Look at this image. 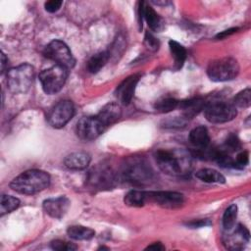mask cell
I'll return each mask as SVG.
<instances>
[{"label":"cell","mask_w":251,"mask_h":251,"mask_svg":"<svg viewBox=\"0 0 251 251\" xmlns=\"http://www.w3.org/2000/svg\"><path fill=\"white\" fill-rule=\"evenodd\" d=\"M155 159L160 170L170 176H187L193 169L192 155L183 150L160 149L156 151Z\"/></svg>","instance_id":"cell-1"},{"label":"cell","mask_w":251,"mask_h":251,"mask_svg":"<svg viewBox=\"0 0 251 251\" xmlns=\"http://www.w3.org/2000/svg\"><path fill=\"white\" fill-rule=\"evenodd\" d=\"M50 184V176L41 170H28L16 176L10 183V187L21 194L32 195L38 193Z\"/></svg>","instance_id":"cell-2"},{"label":"cell","mask_w":251,"mask_h":251,"mask_svg":"<svg viewBox=\"0 0 251 251\" xmlns=\"http://www.w3.org/2000/svg\"><path fill=\"white\" fill-rule=\"evenodd\" d=\"M122 177L134 185H146L153 181L154 172L142 157H130L126 160L121 170Z\"/></svg>","instance_id":"cell-3"},{"label":"cell","mask_w":251,"mask_h":251,"mask_svg":"<svg viewBox=\"0 0 251 251\" xmlns=\"http://www.w3.org/2000/svg\"><path fill=\"white\" fill-rule=\"evenodd\" d=\"M34 78V68L24 63L7 72V85L12 93H25L30 88Z\"/></svg>","instance_id":"cell-4"},{"label":"cell","mask_w":251,"mask_h":251,"mask_svg":"<svg viewBox=\"0 0 251 251\" xmlns=\"http://www.w3.org/2000/svg\"><path fill=\"white\" fill-rule=\"evenodd\" d=\"M118 174L108 165L97 164L87 174L86 185L94 191L109 190L116 186Z\"/></svg>","instance_id":"cell-5"},{"label":"cell","mask_w":251,"mask_h":251,"mask_svg":"<svg viewBox=\"0 0 251 251\" xmlns=\"http://www.w3.org/2000/svg\"><path fill=\"white\" fill-rule=\"evenodd\" d=\"M239 64L232 57H224L213 60L207 67V75L213 81H227L237 76Z\"/></svg>","instance_id":"cell-6"},{"label":"cell","mask_w":251,"mask_h":251,"mask_svg":"<svg viewBox=\"0 0 251 251\" xmlns=\"http://www.w3.org/2000/svg\"><path fill=\"white\" fill-rule=\"evenodd\" d=\"M67 77L68 69L57 64L49 69L43 70L39 74L42 89L48 95L58 93L63 88Z\"/></svg>","instance_id":"cell-7"},{"label":"cell","mask_w":251,"mask_h":251,"mask_svg":"<svg viewBox=\"0 0 251 251\" xmlns=\"http://www.w3.org/2000/svg\"><path fill=\"white\" fill-rule=\"evenodd\" d=\"M204 115L208 122L212 124H224L232 121L237 111L231 102L227 101H211L204 107Z\"/></svg>","instance_id":"cell-8"},{"label":"cell","mask_w":251,"mask_h":251,"mask_svg":"<svg viewBox=\"0 0 251 251\" xmlns=\"http://www.w3.org/2000/svg\"><path fill=\"white\" fill-rule=\"evenodd\" d=\"M44 56L54 62L57 65L65 68L72 69L75 64V60L67 44L61 40H52L44 49Z\"/></svg>","instance_id":"cell-9"},{"label":"cell","mask_w":251,"mask_h":251,"mask_svg":"<svg viewBox=\"0 0 251 251\" xmlns=\"http://www.w3.org/2000/svg\"><path fill=\"white\" fill-rule=\"evenodd\" d=\"M75 107L70 100L58 102L48 114V123L55 128L64 127L74 117Z\"/></svg>","instance_id":"cell-10"},{"label":"cell","mask_w":251,"mask_h":251,"mask_svg":"<svg viewBox=\"0 0 251 251\" xmlns=\"http://www.w3.org/2000/svg\"><path fill=\"white\" fill-rule=\"evenodd\" d=\"M106 127L97 117H82L75 126L77 137L83 141H91L97 138Z\"/></svg>","instance_id":"cell-11"},{"label":"cell","mask_w":251,"mask_h":251,"mask_svg":"<svg viewBox=\"0 0 251 251\" xmlns=\"http://www.w3.org/2000/svg\"><path fill=\"white\" fill-rule=\"evenodd\" d=\"M146 202H153L166 209H176L182 206L184 197L176 191H146Z\"/></svg>","instance_id":"cell-12"},{"label":"cell","mask_w":251,"mask_h":251,"mask_svg":"<svg viewBox=\"0 0 251 251\" xmlns=\"http://www.w3.org/2000/svg\"><path fill=\"white\" fill-rule=\"evenodd\" d=\"M138 15L140 19V25L142 27V21L145 20L148 26L156 32H161L165 28L164 19L146 2L140 1L138 3Z\"/></svg>","instance_id":"cell-13"},{"label":"cell","mask_w":251,"mask_h":251,"mask_svg":"<svg viewBox=\"0 0 251 251\" xmlns=\"http://www.w3.org/2000/svg\"><path fill=\"white\" fill-rule=\"evenodd\" d=\"M140 75H131L125 78L116 88L115 95L120 101L121 104L126 106L128 105L134 95V91L136 88V85L139 81Z\"/></svg>","instance_id":"cell-14"},{"label":"cell","mask_w":251,"mask_h":251,"mask_svg":"<svg viewBox=\"0 0 251 251\" xmlns=\"http://www.w3.org/2000/svg\"><path fill=\"white\" fill-rule=\"evenodd\" d=\"M248 241L249 231L242 225H237L233 231L228 230L224 236V244L230 250H240Z\"/></svg>","instance_id":"cell-15"},{"label":"cell","mask_w":251,"mask_h":251,"mask_svg":"<svg viewBox=\"0 0 251 251\" xmlns=\"http://www.w3.org/2000/svg\"><path fill=\"white\" fill-rule=\"evenodd\" d=\"M70 206H71V202L69 198L66 196L49 198V199H46L42 204L44 212L48 216L54 219L63 218L68 212Z\"/></svg>","instance_id":"cell-16"},{"label":"cell","mask_w":251,"mask_h":251,"mask_svg":"<svg viewBox=\"0 0 251 251\" xmlns=\"http://www.w3.org/2000/svg\"><path fill=\"white\" fill-rule=\"evenodd\" d=\"M122 116V108L119 103L111 102L106 104L98 113L96 116L98 120L101 122V124L107 127L109 126H112L116 122L120 120Z\"/></svg>","instance_id":"cell-17"},{"label":"cell","mask_w":251,"mask_h":251,"mask_svg":"<svg viewBox=\"0 0 251 251\" xmlns=\"http://www.w3.org/2000/svg\"><path fill=\"white\" fill-rule=\"evenodd\" d=\"M206 102L201 97H194L188 100L179 102L178 107L184 119H192L204 110Z\"/></svg>","instance_id":"cell-18"},{"label":"cell","mask_w":251,"mask_h":251,"mask_svg":"<svg viewBox=\"0 0 251 251\" xmlns=\"http://www.w3.org/2000/svg\"><path fill=\"white\" fill-rule=\"evenodd\" d=\"M90 161H91V158L88 153L78 151V152H73L68 156H66L64 160V164L68 169L77 171V170L86 169Z\"/></svg>","instance_id":"cell-19"},{"label":"cell","mask_w":251,"mask_h":251,"mask_svg":"<svg viewBox=\"0 0 251 251\" xmlns=\"http://www.w3.org/2000/svg\"><path fill=\"white\" fill-rule=\"evenodd\" d=\"M190 143L197 149H204L210 143V136L207 128L203 126L194 127L189 133Z\"/></svg>","instance_id":"cell-20"},{"label":"cell","mask_w":251,"mask_h":251,"mask_svg":"<svg viewBox=\"0 0 251 251\" xmlns=\"http://www.w3.org/2000/svg\"><path fill=\"white\" fill-rule=\"evenodd\" d=\"M169 47L172 54V57L174 58V64L175 69L179 70L183 66L185 59H186V50L185 48L178 42L175 40L169 41Z\"/></svg>","instance_id":"cell-21"},{"label":"cell","mask_w":251,"mask_h":251,"mask_svg":"<svg viewBox=\"0 0 251 251\" xmlns=\"http://www.w3.org/2000/svg\"><path fill=\"white\" fill-rule=\"evenodd\" d=\"M195 176L198 179L207 183H225L226 182L225 176L214 169H208V168L201 169L198 172H196Z\"/></svg>","instance_id":"cell-22"},{"label":"cell","mask_w":251,"mask_h":251,"mask_svg":"<svg viewBox=\"0 0 251 251\" xmlns=\"http://www.w3.org/2000/svg\"><path fill=\"white\" fill-rule=\"evenodd\" d=\"M68 235L75 240H88L94 237L95 231L83 226H71L67 229Z\"/></svg>","instance_id":"cell-23"},{"label":"cell","mask_w":251,"mask_h":251,"mask_svg":"<svg viewBox=\"0 0 251 251\" xmlns=\"http://www.w3.org/2000/svg\"><path fill=\"white\" fill-rule=\"evenodd\" d=\"M110 58V54L108 51H102L95 55H93L87 62V70L91 74L98 73L108 62Z\"/></svg>","instance_id":"cell-24"},{"label":"cell","mask_w":251,"mask_h":251,"mask_svg":"<svg viewBox=\"0 0 251 251\" xmlns=\"http://www.w3.org/2000/svg\"><path fill=\"white\" fill-rule=\"evenodd\" d=\"M126 205L129 207H141L146 203V191L130 190L124 199Z\"/></svg>","instance_id":"cell-25"},{"label":"cell","mask_w":251,"mask_h":251,"mask_svg":"<svg viewBox=\"0 0 251 251\" xmlns=\"http://www.w3.org/2000/svg\"><path fill=\"white\" fill-rule=\"evenodd\" d=\"M236 218H237V206L235 204H231L226 209L223 216V226L226 231H228L234 227Z\"/></svg>","instance_id":"cell-26"},{"label":"cell","mask_w":251,"mask_h":251,"mask_svg":"<svg viewBox=\"0 0 251 251\" xmlns=\"http://www.w3.org/2000/svg\"><path fill=\"white\" fill-rule=\"evenodd\" d=\"M20 206V200L14 196L3 194L0 201V215L4 216L5 214L11 213Z\"/></svg>","instance_id":"cell-27"},{"label":"cell","mask_w":251,"mask_h":251,"mask_svg":"<svg viewBox=\"0 0 251 251\" xmlns=\"http://www.w3.org/2000/svg\"><path fill=\"white\" fill-rule=\"evenodd\" d=\"M179 102L175 98H162L155 102L154 108L159 113H169L178 107Z\"/></svg>","instance_id":"cell-28"},{"label":"cell","mask_w":251,"mask_h":251,"mask_svg":"<svg viewBox=\"0 0 251 251\" xmlns=\"http://www.w3.org/2000/svg\"><path fill=\"white\" fill-rule=\"evenodd\" d=\"M232 104L235 108H247L251 104V90L249 87L238 92L234 98Z\"/></svg>","instance_id":"cell-29"},{"label":"cell","mask_w":251,"mask_h":251,"mask_svg":"<svg viewBox=\"0 0 251 251\" xmlns=\"http://www.w3.org/2000/svg\"><path fill=\"white\" fill-rule=\"evenodd\" d=\"M240 147H241L240 141L235 134L231 133L226 137V142H225V148H224L226 151H227L228 153L235 152V151L239 150Z\"/></svg>","instance_id":"cell-30"},{"label":"cell","mask_w":251,"mask_h":251,"mask_svg":"<svg viewBox=\"0 0 251 251\" xmlns=\"http://www.w3.org/2000/svg\"><path fill=\"white\" fill-rule=\"evenodd\" d=\"M51 248L58 251H72L77 249V246L75 245L74 243L58 239L51 242Z\"/></svg>","instance_id":"cell-31"},{"label":"cell","mask_w":251,"mask_h":251,"mask_svg":"<svg viewBox=\"0 0 251 251\" xmlns=\"http://www.w3.org/2000/svg\"><path fill=\"white\" fill-rule=\"evenodd\" d=\"M144 45L150 51L155 52V51H157L159 49L160 42H159V40L155 36H153V34H151L150 32L147 31L145 33V36H144Z\"/></svg>","instance_id":"cell-32"},{"label":"cell","mask_w":251,"mask_h":251,"mask_svg":"<svg viewBox=\"0 0 251 251\" xmlns=\"http://www.w3.org/2000/svg\"><path fill=\"white\" fill-rule=\"evenodd\" d=\"M235 165L236 169H243L249 162V155L247 151H242L237 154L235 158Z\"/></svg>","instance_id":"cell-33"},{"label":"cell","mask_w":251,"mask_h":251,"mask_svg":"<svg viewBox=\"0 0 251 251\" xmlns=\"http://www.w3.org/2000/svg\"><path fill=\"white\" fill-rule=\"evenodd\" d=\"M62 4L63 2L61 0H51V1L45 2L44 8L48 13H55L61 8Z\"/></svg>","instance_id":"cell-34"},{"label":"cell","mask_w":251,"mask_h":251,"mask_svg":"<svg viewBox=\"0 0 251 251\" xmlns=\"http://www.w3.org/2000/svg\"><path fill=\"white\" fill-rule=\"evenodd\" d=\"M212 222L209 219H201V220H193L189 223L186 224L187 226L191 228H197V227H203V226H211Z\"/></svg>","instance_id":"cell-35"},{"label":"cell","mask_w":251,"mask_h":251,"mask_svg":"<svg viewBox=\"0 0 251 251\" xmlns=\"http://www.w3.org/2000/svg\"><path fill=\"white\" fill-rule=\"evenodd\" d=\"M237 29H238L237 27H232V28H229V29L224 30V31H222V32L218 33V34L216 35V38H218V39L225 38V37H226V36H228V35H230V34H232V33L236 32V31H237Z\"/></svg>","instance_id":"cell-36"},{"label":"cell","mask_w":251,"mask_h":251,"mask_svg":"<svg viewBox=\"0 0 251 251\" xmlns=\"http://www.w3.org/2000/svg\"><path fill=\"white\" fill-rule=\"evenodd\" d=\"M147 250H157V251H161V250H165V246L161 243V242H155L149 246L146 247Z\"/></svg>","instance_id":"cell-37"},{"label":"cell","mask_w":251,"mask_h":251,"mask_svg":"<svg viewBox=\"0 0 251 251\" xmlns=\"http://www.w3.org/2000/svg\"><path fill=\"white\" fill-rule=\"evenodd\" d=\"M7 65H8V59H7L6 55L2 52V54H1V72L2 73L5 72V69H6Z\"/></svg>","instance_id":"cell-38"},{"label":"cell","mask_w":251,"mask_h":251,"mask_svg":"<svg viewBox=\"0 0 251 251\" xmlns=\"http://www.w3.org/2000/svg\"><path fill=\"white\" fill-rule=\"evenodd\" d=\"M153 4H156V5H163V6H166V5H169L171 2H169V1H151Z\"/></svg>","instance_id":"cell-39"}]
</instances>
